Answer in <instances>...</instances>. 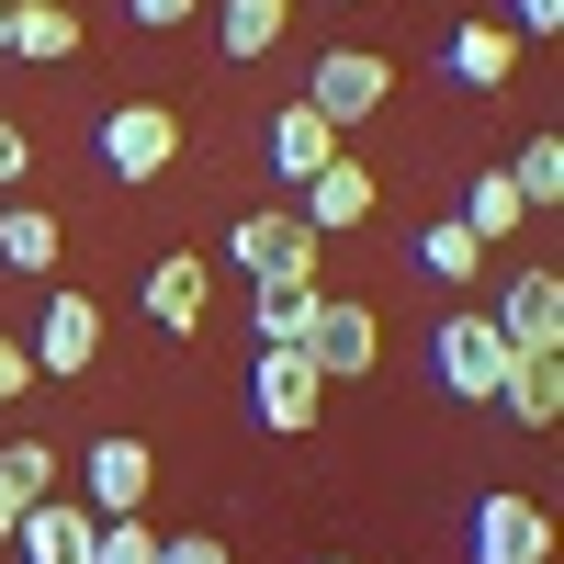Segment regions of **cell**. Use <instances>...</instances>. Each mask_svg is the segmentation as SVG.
Masks as SVG:
<instances>
[{
	"mask_svg": "<svg viewBox=\"0 0 564 564\" xmlns=\"http://www.w3.org/2000/svg\"><path fill=\"white\" fill-rule=\"evenodd\" d=\"M508 361H520V350L497 339V316H486V305H452V316L430 327V372H441V395H463V406H497Z\"/></svg>",
	"mask_w": 564,
	"mask_h": 564,
	"instance_id": "cell-1",
	"label": "cell"
},
{
	"mask_svg": "<svg viewBox=\"0 0 564 564\" xmlns=\"http://www.w3.org/2000/svg\"><path fill=\"white\" fill-rule=\"evenodd\" d=\"M294 350L316 361V384H350V372L384 361V327H372L361 294H316V316H305V339H294Z\"/></svg>",
	"mask_w": 564,
	"mask_h": 564,
	"instance_id": "cell-2",
	"label": "cell"
},
{
	"mask_svg": "<svg viewBox=\"0 0 564 564\" xmlns=\"http://www.w3.org/2000/svg\"><path fill=\"white\" fill-rule=\"evenodd\" d=\"M148 486H159V452L135 441V430L90 441V463H79V508H90V520H135V508H148Z\"/></svg>",
	"mask_w": 564,
	"mask_h": 564,
	"instance_id": "cell-3",
	"label": "cell"
},
{
	"mask_svg": "<svg viewBox=\"0 0 564 564\" xmlns=\"http://www.w3.org/2000/svg\"><path fill=\"white\" fill-rule=\"evenodd\" d=\"M170 159H181V113L170 102H113L102 113V170L113 181H159Z\"/></svg>",
	"mask_w": 564,
	"mask_h": 564,
	"instance_id": "cell-4",
	"label": "cell"
},
{
	"mask_svg": "<svg viewBox=\"0 0 564 564\" xmlns=\"http://www.w3.org/2000/svg\"><path fill=\"white\" fill-rule=\"evenodd\" d=\"M34 372H45V384H68V372H90V361H102V305H90V294H45V327H34Z\"/></svg>",
	"mask_w": 564,
	"mask_h": 564,
	"instance_id": "cell-5",
	"label": "cell"
},
{
	"mask_svg": "<svg viewBox=\"0 0 564 564\" xmlns=\"http://www.w3.org/2000/svg\"><path fill=\"white\" fill-rule=\"evenodd\" d=\"M384 90H395V68L384 57H372V45H339V57H316V90H305V102L327 113V124H361V113H384Z\"/></svg>",
	"mask_w": 564,
	"mask_h": 564,
	"instance_id": "cell-6",
	"label": "cell"
},
{
	"mask_svg": "<svg viewBox=\"0 0 564 564\" xmlns=\"http://www.w3.org/2000/svg\"><path fill=\"white\" fill-rule=\"evenodd\" d=\"M316 361L305 350H260V372H249V406H260V430H282V441H305L316 430Z\"/></svg>",
	"mask_w": 564,
	"mask_h": 564,
	"instance_id": "cell-7",
	"label": "cell"
},
{
	"mask_svg": "<svg viewBox=\"0 0 564 564\" xmlns=\"http://www.w3.org/2000/svg\"><path fill=\"white\" fill-rule=\"evenodd\" d=\"M226 260H238L249 282H271V271H316V238H305V215H294V204H260V215H238Z\"/></svg>",
	"mask_w": 564,
	"mask_h": 564,
	"instance_id": "cell-8",
	"label": "cell"
},
{
	"mask_svg": "<svg viewBox=\"0 0 564 564\" xmlns=\"http://www.w3.org/2000/svg\"><path fill=\"white\" fill-rule=\"evenodd\" d=\"M90 542H102V520H90L68 486H57V497H34L23 520H12V553H23V564H90Z\"/></svg>",
	"mask_w": 564,
	"mask_h": 564,
	"instance_id": "cell-9",
	"label": "cell"
},
{
	"mask_svg": "<svg viewBox=\"0 0 564 564\" xmlns=\"http://www.w3.org/2000/svg\"><path fill=\"white\" fill-rule=\"evenodd\" d=\"M475 564H553V508L542 497H486L475 508Z\"/></svg>",
	"mask_w": 564,
	"mask_h": 564,
	"instance_id": "cell-10",
	"label": "cell"
},
{
	"mask_svg": "<svg viewBox=\"0 0 564 564\" xmlns=\"http://www.w3.org/2000/svg\"><path fill=\"white\" fill-rule=\"evenodd\" d=\"M497 339L508 350H564V271H520L497 294Z\"/></svg>",
	"mask_w": 564,
	"mask_h": 564,
	"instance_id": "cell-11",
	"label": "cell"
},
{
	"mask_svg": "<svg viewBox=\"0 0 564 564\" xmlns=\"http://www.w3.org/2000/svg\"><path fill=\"white\" fill-rule=\"evenodd\" d=\"M327 159H339V124H327L316 102H282V113H271V170L305 193V181H316Z\"/></svg>",
	"mask_w": 564,
	"mask_h": 564,
	"instance_id": "cell-12",
	"label": "cell"
},
{
	"mask_svg": "<svg viewBox=\"0 0 564 564\" xmlns=\"http://www.w3.org/2000/svg\"><path fill=\"white\" fill-rule=\"evenodd\" d=\"M294 215H305V238H339V226H361V215H372V170H361V159H327V170L305 181Z\"/></svg>",
	"mask_w": 564,
	"mask_h": 564,
	"instance_id": "cell-13",
	"label": "cell"
},
{
	"mask_svg": "<svg viewBox=\"0 0 564 564\" xmlns=\"http://www.w3.org/2000/svg\"><path fill=\"white\" fill-rule=\"evenodd\" d=\"M0 57H34V68L79 57V12H68V0H12V23H0Z\"/></svg>",
	"mask_w": 564,
	"mask_h": 564,
	"instance_id": "cell-14",
	"label": "cell"
},
{
	"mask_svg": "<svg viewBox=\"0 0 564 564\" xmlns=\"http://www.w3.org/2000/svg\"><path fill=\"white\" fill-rule=\"evenodd\" d=\"M316 294H327L316 271H271L260 294H249V327H260V350H294V339H305V316H316Z\"/></svg>",
	"mask_w": 564,
	"mask_h": 564,
	"instance_id": "cell-15",
	"label": "cell"
},
{
	"mask_svg": "<svg viewBox=\"0 0 564 564\" xmlns=\"http://www.w3.org/2000/svg\"><path fill=\"white\" fill-rule=\"evenodd\" d=\"M204 305H215V271H204L193 249H170V260L148 271V316H159L170 339H181V327H204Z\"/></svg>",
	"mask_w": 564,
	"mask_h": 564,
	"instance_id": "cell-16",
	"label": "cell"
},
{
	"mask_svg": "<svg viewBox=\"0 0 564 564\" xmlns=\"http://www.w3.org/2000/svg\"><path fill=\"white\" fill-rule=\"evenodd\" d=\"M497 406L520 417V430H553V417H564V350H520L508 384H497Z\"/></svg>",
	"mask_w": 564,
	"mask_h": 564,
	"instance_id": "cell-17",
	"label": "cell"
},
{
	"mask_svg": "<svg viewBox=\"0 0 564 564\" xmlns=\"http://www.w3.org/2000/svg\"><path fill=\"white\" fill-rule=\"evenodd\" d=\"M441 68H452L463 90H508V68H520V34H508V23H463V34L441 45Z\"/></svg>",
	"mask_w": 564,
	"mask_h": 564,
	"instance_id": "cell-18",
	"label": "cell"
},
{
	"mask_svg": "<svg viewBox=\"0 0 564 564\" xmlns=\"http://www.w3.org/2000/svg\"><path fill=\"white\" fill-rule=\"evenodd\" d=\"M463 226H475V249H497V238H520V226H531V204H520V181H508V170H475V193H463Z\"/></svg>",
	"mask_w": 564,
	"mask_h": 564,
	"instance_id": "cell-19",
	"label": "cell"
},
{
	"mask_svg": "<svg viewBox=\"0 0 564 564\" xmlns=\"http://www.w3.org/2000/svg\"><path fill=\"white\" fill-rule=\"evenodd\" d=\"M57 215H45V204H0V260H12V271H57Z\"/></svg>",
	"mask_w": 564,
	"mask_h": 564,
	"instance_id": "cell-20",
	"label": "cell"
},
{
	"mask_svg": "<svg viewBox=\"0 0 564 564\" xmlns=\"http://www.w3.org/2000/svg\"><path fill=\"white\" fill-rule=\"evenodd\" d=\"M282 12H294V0H226V12H215V45H226V57H271V45H282Z\"/></svg>",
	"mask_w": 564,
	"mask_h": 564,
	"instance_id": "cell-21",
	"label": "cell"
},
{
	"mask_svg": "<svg viewBox=\"0 0 564 564\" xmlns=\"http://www.w3.org/2000/svg\"><path fill=\"white\" fill-rule=\"evenodd\" d=\"M417 271H430V282H475V271H486L475 226H463V215H452V226H430V238H417Z\"/></svg>",
	"mask_w": 564,
	"mask_h": 564,
	"instance_id": "cell-22",
	"label": "cell"
},
{
	"mask_svg": "<svg viewBox=\"0 0 564 564\" xmlns=\"http://www.w3.org/2000/svg\"><path fill=\"white\" fill-rule=\"evenodd\" d=\"M57 475H68V463L45 452V441H0V486H12L23 508H34V497H57Z\"/></svg>",
	"mask_w": 564,
	"mask_h": 564,
	"instance_id": "cell-23",
	"label": "cell"
},
{
	"mask_svg": "<svg viewBox=\"0 0 564 564\" xmlns=\"http://www.w3.org/2000/svg\"><path fill=\"white\" fill-rule=\"evenodd\" d=\"M508 181H520V204L542 215V204L564 193V148H553V135H531V148H520V170H508Z\"/></svg>",
	"mask_w": 564,
	"mask_h": 564,
	"instance_id": "cell-24",
	"label": "cell"
},
{
	"mask_svg": "<svg viewBox=\"0 0 564 564\" xmlns=\"http://www.w3.org/2000/svg\"><path fill=\"white\" fill-rule=\"evenodd\" d=\"M90 564H159V531H148V520H102Z\"/></svg>",
	"mask_w": 564,
	"mask_h": 564,
	"instance_id": "cell-25",
	"label": "cell"
},
{
	"mask_svg": "<svg viewBox=\"0 0 564 564\" xmlns=\"http://www.w3.org/2000/svg\"><path fill=\"white\" fill-rule=\"evenodd\" d=\"M34 384H45V372H34V350L12 339V327H0V406H12V395H34Z\"/></svg>",
	"mask_w": 564,
	"mask_h": 564,
	"instance_id": "cell-26",
	"label": "cell"
},
{
	"mask_svg": "<svg viewBox=\"0 0 564 564\" xmlns=\"http://www.w3.org/2000/svg\"><path fill=\"white\" fill-rule=\"evenodd\" d=\"M159 564H238V553H226L215 531H181V542H159Z\"/></svg>",
	"mask_w": 564,
	"mask_h": 564,
	"instance_id": "cell-27",
	"label": "cell"
},
{
	"mask_svg": "<svg viewBox=\"0 0 564 564\" xmlns=\"http://www.w3.org/2000/svg\"><path fill=\"white\" fill-rule=\"evenodd\" d=\"M564 23V0H508V34H553Z\"/></svg>",
	"mask_w": 564,
	"mask_h": 564,
	"instance_id": "cell-28",
	"label": "cell"
},
{
	"mask_svg": "<svg viewBox=\"0 0 564 564\" xmlns=\"http://www.w3.org/2000/svg\"><path fill=\"white\" fill-rule=\"evenodd\" d=\"M23 159H34V148H23V124L0 113V193H12V181H23Z\"/></svg>",
	"mask_w": 564,
	"mask_h": 564,
	"instance_id": "cell-29",
	"label": "cell"
},
{
	"mask_svg": "<svg viewBox=\"0 0 564 564\" xmlns=\"http://www.w3.org/2000/svg\"><path fill=\"white\" fill-rule=\"evenodd\" d=\"M124 12H135V23H193L204 0H124Z\"/></svg>",
	"mask_w": 564,
	"mask_h": 564,
	"instance_id": "cell-30",
	"label": "cell"
},
{
	"mask_svg": "<svg viewBox=\"0 0 564 564\" xmlns=\"http://www.w3.org/2000/svg\"><path fill=\"white\" fill-rule=\"evenodd\" d=\"M12 520H23V497H12V486H0V553H12Z\"/></svg>",
	"mask_w": 564,
	"mask_h": 564,
	"instance_id": "cell-31",
	"label": "cell"
},
{
	"mask_svg": "<svg viewBox=\"0 0 564 564\" xmlns=\"http://www.w3.org/2000/svg\"><path fill=\"white\" fill-rule=\"evenodd\" d=\"M316 564H350V553H316Z\"/></svg>",
	"mask_w": 564,
	"mask_h": 564,
	"instance_id": "cell-32",
	"label": "cell"
},
{
	"mask_svg": "<svg viewBox=\"0 0 564 564\" xmlns=\"http://www.w3.org/2000/svg\"><path fill=\"white\" fill-rule=\"evenodd\" d=\"M0 23H12V0H0Z\"/></svg>",
	"mask_w": 564,
	"mask_h": 564,
	"instance_id": "cell-33",
	"label": "cell"
}]
</instances>
